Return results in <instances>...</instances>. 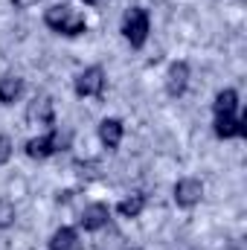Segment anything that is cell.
I'll return each instance as SVG.
<instances>
[{
	"instance_id": "cell-3",
	"label": "cell",
	"mask_w": 247,
	"mask_h": 250,
	"mask_svg": "<svg viewBox=\"0 0 247 250\" xmlns=\"http://www.w3.org/2000/svg\"><path fill=\"white\" fill-rule=\"evenodd\" d=\"M172 198L181 209H195L201 201H204V181L198 178H181L175 189H172Z\"/></svg>"
},
{
	"instance_id": "cell-11",
	"label": "cell",
	"mask_w": 247,
	"mask_h": 250,
	"mask_svg": "<svg viewBox=\"0 0 247 250\" xmlns=\"http://www.w3.org/2000/svg\"><path fill=\"white\" fill-rule=\"evenodd\" d=\"M23 93V79L15 76V73H6L0 76V102L3 105H15Z\"/></svg>"
},
{
	"instance_id": "cell-6",
	"label": "cell",
	"mask_w": 247,
	"mask_h": 250,
	"mask_svg": "<svg viewBox=\"0 0 247 250\" xmlns=\"http://www.w3.org/2000/svg\"><path fill=\"white\" fill-rule=\"evenodd\" d=\"M26 120H29V123H38V125H53L56 123V102H53V96H47V93L35 96V99L29 102V108H26Z\"/></svg>"
},
{
	"instance_id": "cell-5",
	"label": "cell",
	"mask_w": 247,
	"mask_h": 250,
	"mask_svg": "<svg viewBox=\"0 0 247 250\" xmlns=\"http://www.w3.org/2000/svg\"><path fill=\"white\" fill-rule=\"evenodd\" d=\"M212 131L218 140H236V137H247V117H236V114H224L215 117Z\"/></svg>"
},
{
	"instance_id": "cell-4",
	"label": "cell",
	"mask_w": 247,
	"mask_h": 250,
	"mask_svg": "<svg viewBox=\"0 0 247 250\" xmlns=\"http://www.w3.org/2000/svg\"><path fill=\"white\" fill-rule=\"evenodd\" d=\"M108 221H111V209H108V204H87L84 209H82V215H79V230H84V233H96V230H102V227H108Z\"/></svg>"
},
{
	"instance_id": "cell-8",
	"label": "cell",
	"mask_w": 247,
	"mask_h": 250,
	"mask_svg": "<svg viewBox=\"0 0 247 250\" xmlns=\"http://www.w3.org/2000/svg\"><path fill=\"white\" fill-rule=\"evenodd\" d=\"M125 137V125L120 117H105L102 123H99V143L108 148V151H117L120 148V143H123Z\"/></svg>"
},
{
	"instance_id": "cell-12",
	"label": "cell",
	"mask_w": 247,
	"mask_h": 250,
	"mask_svg": "<svg viewBox=\"0 0 247 250\" xmlns=\"http://www.w3.org/2000/svg\"><path fill=\"white\" fill-rule=\"evenodd\" d=\"M50 250H79V230L76 227H59L50 242H47Z\"/></svg>"
},
{
	"instance_id": "cell-15",
	"label": "cell",
	"mask_w": 247,
	"mask_h": 250,
	"mask_svg": "<svg viewBox=\"0 0 247 250\" xmlns=\"http://www.w3.org/2000/svg\"><path fill=\"white\" fill-rule=\"evenodd\" d=\"M15 221H18V209H15V204H12L9 198H0V230L15 227Z\"/></svg>"
},
{
	"instance_id": "cell-7",
	"label": "cell",
	"mask_w": 247,
	"mask_h": 250,
	"mask_svg": "<svg viewBox=\"0 0 247 250\" xmlns=\"http://www.w3.org/2000/svg\"><path fill=\"white\" fill-rule=\"evenodd\" d=\"M189 64L186 62H172L169 64V70H166V93L169 96H184L186 87H189Z\"/></svg>"
},
{
	"instance_id": "cell-18",
	"label": "cell",
	"mask_w": 247,
	"mask_h": 250,
	"mask_svg": "<svg viewBox=\"0 0 247 250\" xmlns=\"http://www.w3.org/2000/svg\"><path fill=\"white\" fill-rule=\"evenodd\" d=\"M73 195H76L73 189H62V192L56 195V204H70V201H73Z\"/></svg>"
},
{
	"instance_id": "cell-17",
	"label": "cell",
	"mask_w": 247,
	"mask_h": 250,
	"mask_svg": "<svg viewBox=\"0 0 247 250\" xmlns=\"http://www.w3.org/2000/svg\"><path fill=\"white\" fill-rule=\"evenodd\" d=\"M12 154H15L12 137H9V134H0V166H6V163L12 160Z\"/></svg>"
},
{
	"instance_id": "cell-19",
	"label": "cell",
	"mask_w": 247,
	"mask_h": 250,
	"mask_svg": "<svg viewBox=\"0 0 247 250\" xmlns=\"http://www.w3.org/2000/svg\"><path fill=\"white\" fill-rule=\"evenodd\" d=\"M38 0H12V9H32Z\"/></svg>"
},
{
	"instance_id": "cell-20",
	"label": "cell",
	"mask_w": 247,
	"mask_h": 250,
	"mask_svg": "<svg viewBox=\"0 0 247 250\" xmlns=\"http://www.w3.org/2000/svg\"><path fill=\"white\" fill-rule=\"evenodd\" d=\"M82 3H87V6H93V3H96V0H82Z\"/></svg>"
},
{
	"instance_id": "cell-21",
	"label": "cell",
	"mask_w": 247,
	"mask_h": 250,
	"mask_svg": "<svg viewBox=\"0 0 247 250\" xmlns=\"http://www.w3.org/2000/svg\"><path fill=\"white\" fill-rule=\"evenodd\" d=\"M128 250H140V248H128Z\"/></svg>"
},
{
	"instance_id": "cell-10",
	"label": "cell",
	"mask_w": 247,
	"mask_h": 250,
	"mask_svg": "<svg viewBox=\"0 0 247 250\" xmlns=\"http://www.w3.org/2000/svg\"><path fill=\"white\" fill-rule=\"evenodd\" d=\"M73 12H76V9H70V3H56V6H50V9L44 12V23H47L53 32L62 35L64 26H67V21L73 18Z\"/></svg>"
},
{
	"instance_id": "cell-1",
	"label": "cell",
	"mask_w": 247,
	"mask_h": 250,
	"mask_svg": "<svg viewBox=\"0 0 247 250\" xmlns=\"http://www.w3.org/2000/svg\"><path fill=\"white\" fill-rule=\"evenodd\" d=\"M120 32L123 38L134 47V50H143L145 41H148V32H151V18L143 6H131L125 9L123 15V23H120Z\"/></svg>"
},
{
	"instance_id": "cell-13",
	"label": "cell",
	"mask_w": 247,
	"mask_h": 250,
	"mask_svg": "<svg viewBox=\"0 0 247 250\" xmlns=\"http://www.w3.org/2000/svg\"><path fill=\"white\" fill-rule=\"evenodd\" d=\"M236 108H239V93H236V87H224V90L215 93V99H212V114H215V117L236 114Z\"/></svg>"
},
{
	"instance_id": "cell-9",
	"label": "cell",
	"mask_w": 247,
	"mask_h": 250,
	"mask_svg": "<svg viewBox=\"0 0 247 250\" xmlns=\"http://www.w3.org/2000/svg\"><path fill=\"white\" fill-rule=\"evenodd\" d=\"M23 151H26V157H29V160H47V157H53V154H56V140H53V131H47V134H41V137L26 140Z\"/></svg>"
},
{
	"instance_id": "cell-16",
	"label": "cell",
	"mask_w": 247,
	"mask_h": 250,
	"mask_svg": "<svg viewBox=\"0 0 247 250\" xmlns=\"http://www.w3.org/2000/svg\"><path fill=\"white\" fill-rule=\"evenodd\" d=\"M96 169H99L96 160H79V163H76V175H79L82 181H93V178H96Z\"/></svg>"
},
{
	"instance_id": "cell-2",
	"label": "cell",
	"mask_w": 247,
	"mask_h": 250,
	"mask_svg": "<svg viewBox=\"0 0 247 250\" xmlns=\"http://www.w3.org/2000/svg\"><path fill=\"white\" fill-rule=\"evenodd\" d=\"M105 84H108V79H105V70H102L99 64L84 67V70L73 79V90H76V96H82V99H102V96H105Z\"/></svg>"
},
{
	"instance_id": "cell-14",
	"label": "cell",
	"mask_w": 247,
	"mask_h": 250,
	"mask_svg": "<svg viewBox=\"0 0 247 250\" xmlns=\"http://www.w3.org/2000/svg\"><path fill=\"white\" fill-rule=\"evenodd\" d=\"M143 209H145V195H143V192H134V195H128V198H123V201L117 204V212H120L123 218H140Z\"/></svg>"
}]
</instances>
